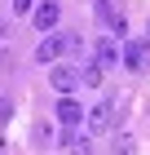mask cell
Wrapping results in <instances>:
<instances>
[{
  "label": "cell",
  "instance_id": "cell-15",
  "mask_svg": "<svg viewBox=\"0 0 150 155\" xmlns=\"http://www.w3.org/2000/svg\"><path fill=\"white\" fill-rule=\"evenodd\" d=\"M146 31H150V22H146Z\"/></svg>",
  "mask_w": 150,
  "mask_h": 155
},
{
  "label": "cell",
  "instance_id": "cell-5",
  "mask_svg": "<svg viewBox=\"0 0 150 155\" xmlns=\"http://www.w3.org/2000/svg\"><path fill=\"white\" fill-rule=\"evenodd\" d=\"M62 49H71V31H66V36H49V40H40V45H35V62H53V67H58Z\"/></svg>",
  "mask_w": 150,
  "mask_h": 155
},
{
  "label": "cell",
  "instance_id": "cell-2",
  "mask_svg": "<svg viewBox=\"0 0 150 155\" xmlns=\"http://www.w3.org/2000/svg\"><path fill=\"white\" fill-rule=\"evenodd\" d=\"M150 67V40H137V36H128L124 40V71L141 75Z\"/></svg>",
  "mask_w": 150,
  "mask_h": 155
},
{
  "label": "cell",
  "instance_id": "cell-8",
  "mask_svg": "<svg viewBox=\"0 0 150 155\" xmlns=\"http://www.w3.org/2000/svg\"><path fill=\"white\" fill-rule=\"evenodd\" d=\"M58 18H62V9L58 5H53V0H44V5H35V13H31V22H35V31H53V27H58Z\"/></svg>",
  "mask_w": 150,
  "mask_h": 155
},
{
  "label": "cell",
  "instance_id": "cell-14",
  "mask_svg": "<svg viewBox=\"0 0 150 155\" xmlns=\"http://www.w3.org/2000/svg\"><path fill=\"white\" fill-rule=\"evenodd\" d=\"M0 155H5V142H0Z\"/></svg>",
  "mask_w": 150,
  "mask_h": 155
},
{
  "label": "cell",
  "instance_id": "cell-4",
  "mask_svg": "<svg viewBox=\"0 0 150 155\" xmlns=\"http://www.w3.org/2000/svg\"><path fill=\"white\" fill-rule=\"evenodd\" d=\"M53 115H58V124H66V129H80V124H88V111H84L75 97H58Z\"/></svg>",
  "mask_w": 150,
  "mask_h": 155
},
{
  "label": "cell",
  "instance_id": "cell-7",
  "mask_svg": "<svg viewBox=\"0 0 150 155\" xmlns=\"http://www.w3.org/2000/svg\"><path fill=\"white\" fill-rule=\"evenodd\" d=\"M97 18H102V27L110 31V36H124L128 31V22H124V13L110 5V0H97Z\"/></svg>",
  "mask_w": 150,
  "mask_h": 155
},
{
  "label": "cell",
  "instance_id": "cell-6",
  "mask_svg": "<svg viewBox=\"0 0 150 155\" xmlns=\"http://www.w3.org/2000/svg\"><path fill=\"white\" fill-rule=\"evenodd\" d=\"M115 124V102L106 97V102H97V107H88V133H106Z\"/></svg>",
  "mask_w": 150,
  "mask_h": 155
},
{
  "label": "cell",
  "instance_id": "cell-9",
  "mask_svg": "<svg viewBox=\"0 0 150 155\" xmlns=\"http://www.w3.org/2000/svg\"><path fill=\"white\" fill-rule=\"evenodd\" d=\"M71 155H93V133H66Z\"/></svg>",
  "mask_w": 150,
  "mask_h": 155
},
{
  "label": "cell",
  "instance_id": "cell-11",
  "mask_svg": "<svg viewBox=\"0 0 150 155\" xmlns=\"http://www.w3.org/2000/svg\"><path fill=\"white\" fill-rule=\"evenodd\" d=\"M110 155H137V142H132V137H115V146H110Z\"/></svg>",
  "mask_w": 150,
  "mask_h": 155
},
{
  "label": "cell",
  "instance_id": "cell-10",
  "mask_svg": "<svg viewBox=\"0 0 150 155\" xmlns=\"http://www.w3.org/2000/svg\"><path fill=\"white\" fill-rule=\"evenodd\" d=\"M102 71H106V67H102L97 58H88V62L80 67V75H84V84H88V89H97V84H102Z\"/></svg>",
  "mask_w": 150,
  "mask_h": 155
},
{
  "label": "cell",
  "instance_id": "cell-13",
  "mask_svg": "<svg viewBox=\"0 0 150 155\" xmlns=\"http://www.w3.org/2000/svg\"><path fill=\"white\" fill-rule=\"evenodd\" d=\"M0 31H5V18H0Z\"/></svg>",
  "mask_w": 150,
  "mask_h": 155
},
{
  "label": "cell",
  "instance_id": "cell-1",
  "mask_svg": "<svg viewBox=\"0 0 150 155\" xmlns=\"http://www.w3.org/2000/svg\"><path fill=\"white\" fill-rule=\"evenodd\" d=\"M49 84H53L62 97H75V89L84 84V75H80V67H71V62H58V67L49 71Z\"/></svg>",
  "mask_w": 150,
  "mask_h": 155
},
{
  "label": "cell",
  "instance_id": "cell-3",
  "mask_svg": "<svg viewBox=\"0 0 150 155\" xmlns=\"http://www.w3.org/2000/svg\"><path fill=\"white\" fill-rule=\"evenodd\" d=\"M93 58L102 62V67H119V62H124V45H119V36H110V31L97 36V40H93Z\"/></svg>",
  "mask_w": 150,
  "mask_h": 155
},
{
  "label": "cell",
  "instance_id": "cell-12",
  "mask_svg": "<svg viewBox=\"0 0 150 155\" xmlns=\"http://www.w3.org/2000/svg\"><path fill=\"white\" fill-rule=\"evenodd\" d=\"M13 13H35V0H13Z\"/></svg>",
  "mask_w": 150,
  "mask_h": 155
}]
</instances>
